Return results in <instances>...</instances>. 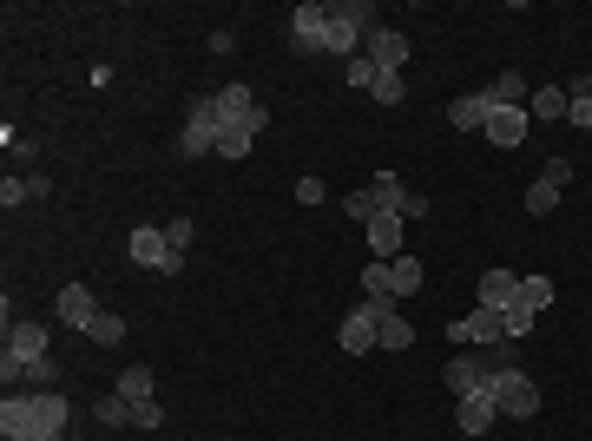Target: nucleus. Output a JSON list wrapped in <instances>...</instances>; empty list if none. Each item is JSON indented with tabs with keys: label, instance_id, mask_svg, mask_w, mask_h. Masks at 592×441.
<instances>
[{
	"label": "nucleus",
	"instance_id": "2f4dec72",
	"mask_svg": "<svg viewBox=\"0 0 592 441\" xmlns=\"http://www.w3.org/2000/svg\"><path fill=\"white\" fill-rule=\"evenodd\" d=\"M343 211H349L356 224H369V218H375V191H369V185H362V191H349V198H343Z\"/></svg>",
	"mask_w": 592,
	"mask_h": 441
},
{
	"label": "nucleus",
	"instance_id": "f257e3e1",
	"mask_svg": "<svg viewBox=\"0 0 592 441\" xmlns=\"http://www.w3.org/2000/svg\"><path fill=\"white\" fill-rule=\"evenodd\" d=\"M73 402L60 389H14L0 409V435H66Z\"/></svg>",
	"mask_w": 592,
	"mask_h": 441
},
{
	"label": "nucleus",
	"instance_id": "c85d7f7f",
	"mask_svg": "<svg viewBox=\"0 0 592 441\" xmlns=\"http://www.w3.org/2000/svg\"><path fill=\"white\" fill-rule=\"evenodd\" d=\"M369 93L382 99V106H402V99H408V79H402V73H375V86H369Z\"/></svg>",
	"mask_w": 592,
	"mask_h": 441
},
{
	"label": "nucleus",
	"instance_id": "a19ab883",
	"mask_svg": "<svg viewBox=\"0 0 592 441\" xmlns=\"http://www.w3.org/2000/svg\"><path fill=\"white\" fill-rule=\"evenodd\" d=\"M7 441H66V435H7Z\"/></svg>",
	"mask_w": 592,
	"mask_h": 441
},
{
	"label": "nucleus",
	"instance_id": "9d476101",
	"mask_svg": "<svg viewBox=\"0 0 592 441\" xmlns=\"http://www.w3.org/2000/svg\"><path fill=\"white\" fill-rule=\"evenodd\" d=\"M362 237H369L375 264H395V257H402V244H408V218H395V211H375V218L362 224Z\"/></svg>",
	"mask_w": 592,
	"mask_h": 441
},
{
	"label": "nucleus",
	"instance_id": "ddd939ff",
	"mask_svg": "<svg viewBox=\"0 0 592 441\" xmlns=\"http://www.w3.org/2000/svg\"><path fill=\"white\" fill-rule=\"evenodd\" d=\"M527 126H533V119H527L520 106H487V126H481V132L500 145V152H514V145L527 139Z\"/></svg>",
	"mask_w": 592,
	"mask_h": 441
},
{
	"label": "nucleus",
	"instance_id": "7c9ffc66",
	"mask_svg": "<svg viewBox=\"0 0 592 441\" xmlns=\"http://www.w3.org/2000/svg\"><path fill=\"white\" fill-rule=\"evenodd\" d=\"M20 382H33V389H53V382H60V369L40 356V363H20Z\"/></svg>",
	"mask_w": 592,
	"mask_h": 441
},
{
	"label": "nucleus",
	"instance_id": "473e14b6",
	"mask_svg": "<svg viewBox=\"0 0 592 441\" xmlns=\"http://www.w3.org/2000/svg\"><path fill=\"white\" fill-rule=\"evenodd\" d=\"M343 79H349V86H362V93H369V86H375V66H369V60H362V53H356V60H343Z\"/></svg>",
	"mask_w": 592,
	"mask_h": 441
},
{
	"label": "nucleus",
	"instance_id": "f3484780",
	"mask_svg": "<svg viewBox=\"0 0 592 441\" xmlns=\"http://www.w3.org/2000/svg\"><path fill=\"white\" fill-rule=\"evenodd\" d=\"M448 336H454L461 349H468V343H500L507 330H500V310H474V316H461V323H454Z\"/></svg>",
	"mask_w": 592,
	"mask_h": 441
},
{
	"label": "nucleus",
	"instance_id": "4be33fe9",
	"mask_svg": "<svg viewBox=\"0 0 592 441\" xmlns=\"http://www.w3.org/2000/svg\"><path fill=\"white\" fill-rule=\"evenodd\" d=\"M415 290H421V257H395V264H389V303H402V297H415Z\"/></svg>",
	"mask_w": 592,
	"mask_h": 441
},
{
	"label": "nucleus",
	"instance_id": "4c0bfd02",
	"mask_svg": "<svg viewBox=\"0 0 592 441\" xmlns=\"http://www.w3.org/2000/svg\"><path fill=\"white\" fill-rule=\"evenodd\" d=\"M191 231H198V224H191V218H172V231H165V237H172V251H178V257L191 251Z\"/></svg>",
	"mask_w": 592,
	"mask_h": 441
},
{
	"label": "nucleus",
	"instance_id": "4468645a",
	"mask_svg": "<svg viewBox=\"0 0 592 441\" xmlns=\"http://www.w3.org/2000/svg\"><path fill=\"white\" fill-rule=\"evenodd\" d=\"M527 119H533V126L573 119V86H533V99H527Z\"/></svg>",
	"mask_w": 592,
	"mask_h": 441
},
{
	"label": "nucleus",
	"instance_id": "58836bf2",
	"mask_svg": "<svg viewBox=\"0 0 592 441\" xmlns=\"http://www.w3.org/2000/svg\"><path fill=\"white\" fill-rule=\"evenodd\" d=\"M296 205H323V178H296Z\"/></svg>",
	"mask_w": 592,
	"mask_h": 441
},
{
	"label": "nucleus",
	"instance_id": "412c9836",
	"mask_svg": "<svg viewBox=\"0 0 592 441\" xmlns=\"http://www.w3.org/2000/svg\"><path fill=\"white\" fill-rule=\"evenodd\" d=\"M527 99H533L527 73H500L494 86H487V106H520V112H527Z\"/></svg>",
	"mask_w": 592,
	"mask_h": 441
},
{
	"label": "nucleus",
	"instance_id": "b1692460",
	"mask_svg": "<svg viewBox=\"0 0 592 441\" xmlns=\"http://www.w3.org/2000/svg\"><path fill=\"white\" fill-rule=\"evenodd\" d=\"M408 343H415V323H408L402 310H389V316H382V343H375V349H408Z\"/></svg>",
	"mask_w": 592,
	"mask_h": 441
},
{
	"label": "nucleus",
	"instance_id": "f8f14e48",
	"mask_svg": "<svg viewBox=\"0 0 592 441\" xmlns=\"http://www.w3.org/2000/svg\"><path fill=\"white\" fill-rule=\"evenodd\" d=\"M323 20H329L323 0H303V7L290 14V47L296 53H323Z\"/></svg>",
	"mask_w": 592,
	"mask_h": 441
},
{
	"label": "nucleus",
	"instance_id": "cd10ccee",
	"mask_svg": "<svg viewBox=\"0 0 592 441\" xmlns=\"http://www.w3.org/2000/svg\"><path fill=\"white\" fill-rule=\"evenodd\" d=\"M250 139H257L250 126H218V158H244V152H250Z\"/></svg>",
	"mask_w": 592,
	"mask_h": 441
},
{
	"label": "nucleus",
	"instance_id": "72a5a7b5",
	"mask_svg": "<svg viewBox=\"0 0 592 441\" xmlns=\"http://www.w3.org/2000/svg\"><path fill=\"white\" fill-rule=\"evenodd\" d=\"M546 185H553V191H566V185H573V158H546Z\"/></svg>",
	"mask_w": 592,
	"mask_h": 441
},
{
	"label": "nucleus",
	"instance_id": "6e6552de",
	"mask_svg": "<svg viewBox=\"0 0 592 441\" xmlns=\"http://www.w3.org/2000/svg\"><path fill=\"white\" fill-rule=\"evenodd\" d=\"M369 191H375V211H395V218H408V224L428 218V198H421V191H408L402 172H375Z\"/></svg>",
	"mask_w": 592,
	"mask_h": 441
},
{
	"label": "nucleus",
	"instance_id": "ea45409f",
	"mask_svg": "<svg viewBox=\"0 0 592 441\" xmlns=\"http://www.w3.org/2000/svg\"><path fill=\"white\" fill-rule=\"evenodd\" d=\"M573 99H586V106H592V79H579V86H573Z\"/></svg>",
	"mask_w": 592,
	"mask_h": 441
},
{
	"label": "nucleus",
	"instance_id": "a878e982",
	"mask_svg": "<svg viewBox=\"0 0 592 441\" xmlns=\"http://www.w3.org/2000/svg\"><path fill=\"white\" fill-rule=\"evenodd\" d=\"M119 395H125V402H152V369L132 363V369L119 376Z\"/></svg>",
	"mask_w": 592,
	"mask_h": 441
},
{
	"label": "nucleus",
	"instance_id": "7ed1b4c3",
	"mask_svg": "<svg viewBox=\"0 0 592 441\" xmlns=\"http://www.w3.org/2000/svg\"><path fill=\"white\" fill-rule=\"evenodd\" d=\"M487 395H494L500 415H520V422L540 415V382H533L527 369H494V376H487Z\"/></svg>",
	"mask_w": 592,
	"mask_h": 441
},
{
	"label": "nucleus",
	"instance_id": "c756f323",
	"mask_svg": "<svg viewBox=\"0 0 592 441\" xmlns=\"http://www.w3.org/2000/svg\"><path fill=\"white\" fill-rule=\"evenodd\" d=\"M99 422L125 428V422H132V402H125V395H99Z\"/></svg>",
	"mask_w": 592,
	"mask_h": 441
},
{
	"label": "nucleus",
	"instance_id": "9b49d317",
	"mask_svg": "<svg viewBox=\"0 0 592 441\" xmlns=\"http://www.w3.org/2000/svg\"><path fill=\"white\" fill-rule=\"evenodd\" d=\"M487 376H494V363H481V356H454V363L441 369V389H448L454 402H468V395L487 389Z\"/></svg>",
	"mask_w": 592,
	"mask_h": 441
},
{
	"label": "nucleus",
	"instance_id": "c9c22d12",
	"mask_svg": "<svg viewBox=\"0 0 592 441\" xmlns=\"http://www.w3.org/2000/svg\"><path fill=\"white\" fill-rule=\"evenodd\" d=\"M362 290L389 303V264H369V270H362Z\"/></svg>",
	"mask_w": 592,
	"mask_h": 441
},
{
	"label": "nucleus",
	"instance_id": "2eb2a0df",
	"mask_svg": "<svg viewBox=\"0 0 592 441\" xmlns=\"http://www.w3.org/2000/svg\"><path fill=\"white\" fill-rule=\"evenodd\" d=\"M47 356V330L40 323H7V363H40Z\"/></svg>",
	"mask_w": 592,
	"mask_h": 441
},
{
	"label": "nucleus",
	"instance_id": "bb28decb",
	"mask_svg": "<svg viewBox=\"0 0 592 441\" xmlns=\"http://www.w3.org/2000/svg\"><path fill=\"white\" fill-rule=\"evenodd\" d=\"M86 336H93V343H99V349H112V343H125V316H112V310H99V316H93V330H86Z\"/></svg>",
	"mask_w": 592,
	"mask_h": 441
},
{
	"label": "nucleus",
	"instance_id": "e433bc0d",
	"mask_svg": "<svg viewBox=\"0 0 592 441\" xmlns=\"http://www.w3.org/2000/svg\"><path fill=\"white\" fill-rule=\"evenodd\" d=\"M158 422H165V409H158V395H152V402H132V428H158Z\"/></svg>",
	"mask_w": 592,
	"mask_h": 441
},
{
	"label": "nucleus",
	"instance_id": "a211bd4d",
	"mask_svg": "<svg viewBox=\"0 0 592 441\" xmlns=\"http://www.w3.org/2000/svg\"><path fill=\"white\" fill-rule=\"evenodd\" d=\"M60 316H66V330H93V316H99L93 290H86V284H66L60 290Z\"/></svg>",
	"mask_w": 592,
	"mask_h": 441
},
{
	"label": "nucleus",
	"instance_id": "f704fd0d",
	"mask_svg": "<svg viewBox=\"0 0 592 441\" xmlns=\"http://www.w3.org/2000/svg\"><path fill=\"white\" fill-rule=\"evenodd\" d=\"M33 198V178H7V185H0V205L14 211V205H27Z\"/></svg>",
	"mask_w": 592,
	"mask_h": 441
},
{
	"label": "nucleus",
	"instance_id": "1a4fd4ad",
	"mask_svg": "<svg viewBox=\"0 0 592 441\" xmlns=\"http://www.w3.org/2000/svg\"><path fill=\"white\" fill-rule=\"evenodd\" d=\"M408 53H415V47H408V33H395V27H375L369 40H362V60H369L375 73H402Z\"/></svg>",
	"mask_w": 592,
	"mask_h": 441
},
{
	"label": "nucleus",
	"instance_id": "0eeeda50",
	"mask_svg": "<svg viewBox=\"0 0 592 441\" xmlns=\"http://www.w3.org/2000/svg\"><path fill=\"white\" fill-rule=\"evenodd\" d=\"M125 251H132V264H139V270H165V277H178V270H185V257L172 251V237L158 231V224H139Z\"/></svg>",
	"mask_w": 592,
	"mask_h": 441
},
{
	"label": "nucleus",
	"instance_id": "f03ea898",
	"mask_svg": "<svg viewBox=\"0 0 592 441\" xmlns=\"http://www.w3.org/2000/svg\"><path fill=\"white\" fill-rule=\"evenodd\" d=\"M375 27H382V20H375L369 0H336L329 20H323V53H329V60H356L362 40H369Z\"/></svg>",
	"mask_w": 592,
	"mask_h": 441
},
{
	"label": "nucleus",
	"instance_id": "6ab92c4d",
	"mask_svg": "<svg viewBox=\"0 0 592 441\" xmlns=\"http://www.w3.org/2000/svg\"><path fill=\"white\" fill-rule=\"evenodd\" d=\"M514 290H520L514 270H481V310H507V303H514Z\"/></svg>",
	"mask_w": 592,
	"mask_h": 441
},
{
	"label": "nucleus",
	"instance_id": "5701e85b",
	"mask_svg": "<svg viewBox=\"0 0 592 441\" xmlns=\"http://www.w3.org/2000/svg\"><path fill=\"white\" fill-rule=\"evenodd\" d=\"M514 303H520V310H527V316H540L546 303H553V277H520Z\"/></svg>",
	"mask_w": 592,
	"mask_h": 441
},
{
	"label": "nucleus",
	"instance_id": "aec40b11",
	"mask_svg": "<svg viewBox=\"0 0 592 441\" xmlns=\"http://www.w3.org/2000/svg\"><path fill=\"white\" fill-rule=\"evenodd\" d=\"M448 126H454V132H481V126H487V93H461V99L448 106Z\"/></svg>",
	"mask_w": 592,
	"mask_h": 441
},
{
	"label": "nucleus",
	"instance_id": "423d86ee",
	"mask_svg": "<svg viewBox=\"0 0 592 441\" xmlns=\"http://www.w3.org/2000/svg\"><path fill=\"white\" fill-rule=\"evenodd\" d=\"M204 152H218V106H211V93L191 99L185 126H178V158H204Z\"/></svg>",
	"mask_w": 592,
	"mask_h": 441
},
{
	"label": "nucleus",
	"instance_id": "39448f33",
	"mask_svg": "<svg viewBox=\"0 0 592 441\" xmlns=\"http://www.w3.org/2000/svg\"><path fill=\"white\" fill-rule=\"evenodd\" d=\"M211 106H218V126H250V132H264V126H270V106L250 93V86H237V79L211 93Z\"/></svg>",
	"mask_w": 592,
	"mask_h": 441
},
{
	"label": "nucleus",
	"instance_id": "393cba45",
	"mask_svg": "<svg viewBox=\"0 0 592 441\" xmlns=\"http://www.w3.org/2000/svg\"><path fill=\"white\" fill-rule=\"evenodd\" d=\"M560 198H566V191H553L546 178H533V185H527V211H533V218H553V211H560Z\"/></svg>",
	"mask_w": 592,
	"mask_h": 441
},
{
	"label": "nucleus",
	"instance_id": "20e7f679",
	"mask_svg": "<svg viewBox=\"0 0 592 441\" xmlns=\"http://www.w3.org/2000/svg\"><path fill=\"white\" fill-rule=\"evenodd\" d=\"M395 303H382V297H362L356 310L343 316V330H336V343L349 349V356H369L375 343H382V316H389Z\"/></svg>",
	"mask_w": 592,
	"mask_h": 441
},
{
	"label": "nucleus",
	"instance_id": "dca6fc26",
	"mask_svg": "<svg viewBox=\"0 0 592 441\" xmlns=\"http://www.w3.org/2000/svg\"><path fill=\"white\" fill-rule=\"evenodd\" d=\"M454 422H461V435H487V428L500 422V409H494V395H468V402H454Z\"/></svg>",
	"mask_w": 592,
	"mask_h": 441
}]
</instances>
